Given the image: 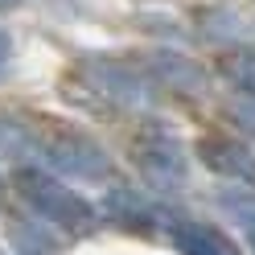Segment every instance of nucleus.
<instances>
[{
    "mask_svg": "<svg viewBox=\"0 0 255 255\" xmlns=\"http://www.w3.org/2000/svg\"><path fill=\"white\" fill-rule=\"evenodd\" d=\"M173 243L181 255H239L231 239L206 222H173Z\"/></svg>",
    "mask_w": 255,
    "mask_h": 255,
    "instance_id": "423d86ee",
    "label": "nucleus"
},
{
    "mask_svg": "<svg viewBox=\"0 0 255 255\" xmlns=\"http://www.w3.org/2000/svg\"><path fill=\"white\" fill-rule=\"evenodd\" d=\"M235 116H239L243 128L255 132V95H239V99H235Z\"/></svg>",
    "mask_w": 255,
    "mask_h": 255,
    "instance_id": "1a4fd4ad",
    "label": "nucleus"
},
{
    "mask_svg": "<svg viewBox=\"0 0 255 255\" xmlns=\"http://www.w3.org/2000/svg\"><path fill=\"white\" fill-rule=\"evenodd\" d=\"M41 156L62 173H74V177H87V181H103L111 177V161L99 144H91L87 136L78 132H58L41 144Z\"/></svg>",
    "mask_w": 255,
    "mask_h": 255,
    "instance_id": "f03ea898",
    "label": "nucleus"
},
{
    "mask_svg": "<svg viewBox=\"0 0 255 255\" xmlns=\"http://www.w3.org/2000/svg\"><path fill=\"white\" fill-rule=\"evenodd\" d=\"M132 161L156 189H181L185 185V173H189L185 148L173 144L169 136H140L132 144Z\"/></svg>",
    "mask_w": 255,
    "mask_h": 255,
    "instance_id": "7ed1b4c3",
    "label": "nucleus"
},
{
    "mask_svg": "<svg viewBox=\"0 0 255 255\" xmlns=\"http://www.w3.org/2000/svg\"><path fill=\"white\" fill-rule=\"evenodd\" d=\"M227 74L239 83V91L243 95H255V54H239L227 62Z\"/></svg>",
    "mask_w": 255,
    "mask_h": 255,
    "instance_id": "6e6552de",
    "label": "nucleus"
},
{
    "mask_svg": "<svg viewBox=\"0 0 255 255\" xmlns=\"http://www.w3.org/2000/svg\"><path fill=\"white\" fill-rule=\"evenodd\" d=\"M12 181H17L21 198L33 206L45 222H54V227H62V231H91L95 227V206L83 194H74L70 185H62L54 173L17 169V177H12Z\"/></svg>",
    "mask_w": 255,
    "mask_h": 255,
    "instance_id": "f257e3e1",
    "label": "nucleus"
},
{
    "mask_svg": "<svg viewBox=\"0 0 255 255\" xmlns=\"http://www.w3.org/2000/svg\"><path fill=\"white\" fill-rule=\"evenodd\" d=\"M21 4V0H0V12H4V8H17Z\"/></svg>",
    "mask_w": 255,
    "mask_h": 255,
    "instance_id": "f8f14e48",
    "label": "nucleus"
},
{
    "mask_svg": "<svg viewBox=\"0 0 255 255\" xmlns=\"http://www.w3.org/2000/svg\"><path fill=\"white\" fill-rule=\"evenodd\" d=\"M8 70H12V37L0 29V83L8 78Z\"/></svg>",
    "mask_w": 255,
    "mask_h": 255,
    "instance_id": "9d476101",
    "label": "nucleus"
},
{
    "mask_svg": "<svg viewBox=\"0 0 255 255\" xmlns=\"http://www.w3.org/2000/svg\"><path fill=\"white\" fill-rule=\"evenodd\" d=\"M194 152H198V161L210 173H222V177H235L243 185H255V156L239 144V140H231V136H202L194 144Z\"/></svg>",
    "mask_w": 255,
    "mask_h": 255,
    "instance_id": "20e7f679",
    "label": "nucleus"
},
{
    "mask_svg": "<svg viewBox=\"0 0 255 255\" xmlns=\"http://www.w3.org/2000/svg\"><path fill=\"white\" fill-rule=\"evenodd\" d=\"M87 74H91V83L99 87L103 95H111V99H120V103H144L148 99V83L136 70H128L124 62L91 58L87 62Z\"/></svg>",
    "mask_w": 255,
    "mask_h": 255,
    "instance_id": "39448f33",
    "label": "nucleus"
},
{
    "mask_svg": "<svg viewBox=\"0 0 255 255\" xmlns=\"http://www.w3.org/2000/svg\"><path fill=\"white\" fill-rule=\"evenodd\" d=\"M152 74H161L165 83L185 87V91H202V87H206V78H202V70L194 66V62L173 58V54H156V58H152Z\"/></svg>",
    "mask_w": 255,
    "mask_h": 255,
    "instance_id": "0eeeda50",
    "label": "nucleus"
},
{
    "mask_svg": "<svg viewBox=\"0 0 255 255\" xmlns=\"http://www.w3.org/2000/svg\"><path fill=\"white\" fill-rule=\"evenodd\" d=\"M243 227H247V243H251V251H255V210L243 214Z\"/></svg>",
    "mask_w": 255,
    "mask_h": 255,
    "instance_id": "9b49d317",
    "label": "nucleus"
}]
</instances>
